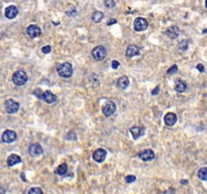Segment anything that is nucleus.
I'll list each match as a JSON object with an SVG mask.
<instances>
[{
	"mask_svg": "<svg viewBox=\"0 0 207 194\" xmlns=\"http://www.w3.org/2000/svg\"><path fill=\"white\" fill-rule=\"evenodd\" d=\"M57 72L60 77L70 78L73 75V67L70 63H62L57 67Z\"/></svg>",
	"mask_w": 207,
	"mask_h": 194,
	"instance_id": "1",
	"label": "nucleus"
},
{
	"mask_svg": "<svg viewBox=\"0 0 207 194\" xmlns=\"http://www.w3.org/2000/svg\"><path fill=\"white\" fill-rule=\"evenodd\" d=\"M27 75L23 70H18L16 72H14V74L12 75V81L15 85L17 86H22L27 82Z\"/></svg>",
	"mask_w": 207,
	"mask_h": 194,
	"instance_id": "2",
	"label": "nucleus"
},
{
	"mask_svg": "<svg viewBox=\"0 0 207 194\" xmlns=\"http://www.w3.org/2000/svg\"><path fill=\"white\" fill-rule=\"evenodd\" d=\"M107 55L106 49L103 46H97L92 50V57L96 61H102L105 59Z\"/></svg>",
	"mask_w": 207,
	"mask_h": 194,
	"instance_id": "3",
	"label": "nucleus"
},
{
	"mask_svg": "<svg viewBox=\"0 0 207 194\" xmlns=\"http://www.w3.org/2000/svg\"><path fill=\"white\" fill-rule=\"evenodd\" d=\"M149 27V22L146 18L143 17H138L133 21V28L135 31H143L146 30Z\"/></svg>",
	"mask_w": 207,
	"mask_h": 194,
	"instance_id": "4",
	"label": "nucleus"
},
{
	"mask_svg": "<svg viewBox=\"0 0 207 194\" xmlns=\"http://www.w3.org/2000/svg\"><path fill=\"white\" fill-rule=\"evenodd\" d=\"M18 109H19V103L18 102H15L12 99H7L5 101V110L7 111V113L13 114Z\"/></svg>",
	"mask_w": 207,
	"mask_h": 194,
	"instance_id": "5",
	"label": "nucleus"
},
{
	"mask_svg": "<svg viewBox=\"0 0 207 194\" xmlns=\"http://www.w3.org/2000/svg\"><path fill=\"white\" fill-rule=\"evenodd\" d=\"M115 111H116V105H115L114 102H111V101L107 102L105 105L103 106V108H102V112H103V114L105 115L106 117L111 116Z\"/></svg>",
	"mask_w": 207,
	"mask_h": 194,
	"instance_id": "6",
	"label": "nucleus"
},
{
	"mask_svg": "<svg viewBox=\"0 0 207 194\" xmlns=\"http://www.w3.org/2000/svg\"><path fill=\"white\" fill-rule=\"evenodd\" d=\"M17 138V135L16 133L13 132V130H5V132L2 133V141L4 143H13L14 141H16Z\"/></svg>",
	"mask_w": 207,
	"mask_h": 194,
	"instance_id": "7",
	"label": "nucleus"
},
{
	"mask_svg": "<svg viewBox=\"0 0 207 194\" xmlns=\"http://www.w3.org/2000/svg\"><path fill=\"white\" fill-rule=\"evenodd\" d=\"M138 156L143 160V161H152L154 158H155V153L153 150L151 149H146V150H143L140 151V153L138 154Z\"/></svg>",
	"mask_w": 207,
	"mask_h": 194,
	"instance_id": "8",
	"label": "nucleus"
},
{
	"mask_svg": "<svg viewBox=\"0 0 207 194\" xmlns=\"http://www.w3.org/2000/svg\"><path fill=\"white\" fill-rule=\"evenodd\" d=\"M107 152L104 149H97V150L93 153V160L97 163H102L106 158Z\"/></svg>",
	"mask_w": 207,
	"mask_h": 194,
	"instance_id": "9",
	"label": "nucleus"
},
{
	"mask_svg": "<svg viewBox=\"0 0 207 194\" xmlns=\"http://www.w3.org/2000/svg\"><path fill=\"white\" fill-rule=\"evenodd\" d=\"M28 153L33 157H38L44 153V150L41 146L38 145V144H31L30 148H28Z\"/></svg>",
	"mask_w": 207,
	"mask_h": 194,
	"instance_id": "10",
	"label": "nucleus"
},
{
	"mask_svg": "<svg viewBox=\"0 0 207 194\" xmlns=\"http://www.w3.org/2000/svg\"><path fill=\"white\" fill-rule=\"evenodd\" d=\"M129 132L132 135L133 138L138 140V138H140L141 136L145 135V128L143 127H140V125H133V127H130Z\"/></svg>",
	"mask_w": 207,
	"mask_h": 194,
	"instance_id": "11",
	"label": "nucleus"
},
{
	"mask_svg": "<svg viewBox=\"0 0 207 194\" xmlns=\"http://www.w3.org/2000/svg\"><path fill=\"white\" fill-rule=\"evenodd\" d=\"M27 33L31 39H35V38H38V36H41V28L38 27V25L31 24V25H30V27H27Z\"/></svg>",
	"mask_w": 207,
	"mask_h": 194,
	"instance_id": "12",
	"label": "nucleus"
},
{
	"mask_svg": "<svg viewBox=\"0 0 207 194\" xmlns=\"http://www.w3.org/2000/svg\"><path fill=\"white\" fill-rule=\"evenodd\" d=\"M41 99H43L44 102H47V103L50 104V103H54V102L57 101V96L52 93L50 90H47L41 94Z\"/></svg>",
	"mask_w": 207,
	"mask_h": 194,
	"instance_id": "13",
	"label": "nucleus"
},
{
	"mask_svg": "<svg viewBox=\"0 0 207 194\" xmlns=\"http://www.w3.org/2000/svg\"><path fill=\"white\" fill-rule=\"evenodd\" d=\"M18 14V8L14 5H10V6L6 7L5 9V16L8 19H13V18Z\"/></svg>",
	"mask_w": 207,
	"mask_h": 194,
	"instance_id": "14",
	"label": "nucleus"
},
{
	"mask_svg": "<svg viewBox=\"0 0 207 194\" xmlns=\"http://www.w3.org/2000/svg\"><path fill=\"white\" fill-rule=\"evenodd\" d=\"M164 121L168 127H172V125H174L175 124H176L177 115L175 113H172V112H169V113H167L166 115H165Z\"/></svg>",
	"mask_w": 207,
	"mask_h": 194,
	"instance_id": "15",
	"label": "nucleus"
},
{
	"mask_svg": "<svg viewBox=\"0 0 207 194\" xmlns=\"http://www.w3.org/2000/svg\"><path fill=\"white\" fill-rule=\"evenodd\" d=\"M166 35L169 36L170 39H177L180 35V30L176 25H172L166 30Z\"/></svg>",
	"mask_w": 207,
	"mask_h": 194,
	"instance_id": "16",
	"label": "nucleus"
},
{
	"mask_svg": "<svg viewBox=\"0 0 207 194\" xmlns=\"http://www.w3.org/2000/svg\"><path fill=\"white\" fill-rule=\"evenodd\" d=\"M125 54H126V57L132 58V57H135V56H137V55L140 54V48L137 46H135V44H130V46L127 47Z\"/></svg>",
	"mask_w": 207,
	"mask_h": 194,
	"instance_id": "17",
	"label": "nucleus"
},
{
	"mask_svg": "<svg viewBox=\"0 0 207 194\" xmlns=\"http://www.w3.org/2000/svg\"><path fill=\"white\" fill-rule=\"evenodd\" d=\"M21 162V158H20L18 155H15V154H12L7 158V165L9 167H12L16 164H19Z\"/></svg>",
	"mask_w": 207,
	"mask_h": 194,
	"instance_id": "18",
	"label": "nucleus"
},
{
	"mask_svg": "<svg viewBox=\"0 0 207 194\" xmlns=\"http://www.w3.org/2000/svg\"><path fill=\"white\" fill-rule=\"evenodd\" d=\"M116 84H117V87L119 89H126L127 86L129 85V80H128L126 76H121V77H119L117 79Z\"/></svg>",
	"mask_w": 207,
	"mask_h": 194,
	"instance_id": "19",
	"label": "nucleus"
},
{
	"mask_svg": "<svg viewBox=\"0 0 207 194\" xmlns=\"http://www.w3.org/2000/svg\"><path fill=\"white\" fill-rule=\"evenodd\" d=\"M186 89H187V84H186L184 81L179 80V81H177L176 84H175V90H176L178 93L185 92Z\"/></svg>",
	"mask_w": 207,
	"mask_h": 194,
	"instance_id": "20",
	"label": "nucleus"
},
{
	"mask_svg": "<svg viewBox=\"0 0 207 194\" xmlns=\"http://www.w3.org/2000/svg\"><path fill=\"white\" fill-rule=\"evenodd\" d=\"M68 171V165L66 163H63L61 164L60 166L57 167V169L55 170V173H56L57 175H60V176H63V175H65Z\"/></svg>",
	"mask_w": 207,
	"mask_h": 194,
	"instance_id": "21",
	"label": "nucleus"
},
{
	"mask_svg": "<svg viewBox=\"0 0 207 194\" xmlns=\"http://www.w3.org/2000/svg\"><path fill=\"white\" fill-rule=\"evenodd\" d=\"M103 16H104V14L102 13L101 11H95V12H93V14H92V20L94 22H96V23H98V22H100L102 19H103Z\"/></svg>",
	"mask_w": 207,
	"mask_h": 194,
	"instance_id": "22",
	"label": "nucleus"
},
{
	"mask_svg": "<svg viewBox=\"0 0 207 194\" xmlns=\"http://www.w3.org/2000/svg\"><path fill=\"white\" fill-rule=\"evenodd\" d=\"M198 177L203 181L207 180V168L206 167H203V168H201V169H199Z\"/></svg>",
	"mask_w": 207,
	"mask_h": 194,
	"instance_id": "23",
	"label": "nucleus"
},
{
	"mask_svg": "<svg viewBox=\"0 0 207 194\" xmlns=\"http://www.w3.org/2000/svg\"><path fill=\"white\" fill-rule=\"evenodd\" d=\"M177 71H178V66L176 64H174L169 70L167 71V74L168 75H173V74H175V73H177Z\"/></svg>",
	"mask_w": 207,
	"mask_h": 194,
	"instance_id": "24",
	"label": "nucleus"
},
{
	"mask_svg": "<svg viewBox=\"0 0 207 194\" xmlns=\"http://www.w3.org/2000/svg\"><path fill=\"white\" fill-rule=\"evenodd\" d=\"M104 5H105L107 8H113V7L115 6V1L114 0H105Z\"/></svg>",
	"mask_w": 207,
	"mask_h": 194,
	"instance_id": "25",
	"label": "nucleus"
},
{
	"mask_svg": "<svg viewBox=\"0 0 207 194\" xmlns=\"http://www.w3.org/2000/svg\"><path fill=\"white\" fill-rule=\"evenodd\" d=\"M28 193L30 194H41L43 193V190L38 187H35V188H31V189L28 190Z\"/></svg>",
	"mask_w": 207,
	"mask_h": 194,
	"instance_id": "26",
	"label": "nucleus"
},
{
	"mask_svg": "<svg viewBox=\"0 0 207 194\" xmlns=\"http://www.w3.org/2000/svg\"><path fill=\"white\" fill-rule=\"evenodd\" d=\"M179 49L181 51H186V50L188 49V41H181L179 44Z\"/></svg>",
	"mask_w": 207,
	"mask_h": 194,
	"instance_id": "27",
	"label": "nucleus"
},
{
	"mask_svg": "<svg viewBox=\"0 0 207 194\" xmlns=\"http://www.w3.org/2000/svg\"><path fill=\"white\" fill-rule=\"evenodd\" d=\"M125 181H126V183H132L135 181V176H133V175H128V176L125 178Z\"/></svg>",
	"mask_w": 207,
	"mask_h": 194,
	"instance_id": "28",
	"label": "nucleus"
},
{
	"mask_svg": "<svg viewBox=\"0 0 207 194\" xmlns=\"http://www.w3.org/2000/svg\"><path fill=\"white\" fill-rule=\"evenodd\" d=\"M51 51H52V48L50 46H44L43 47V49H41V52H43L44 54H49V53H51Z\"/></svg>",
	"mask_w": 207,
	"mask_h": 194,
	"instance_id": "29",
	"label": "nucleus"
},
{
	"mask_svg": "<svg viewBox=\"0 0 207 194\" xmlns=\"http://www.w3.org/2000/svg\"><path fill=\"white\" fill-rule=\"evenodd\" d=\"M76 13H77V12H76V9L74 8V7H73V8L71 9V11H67V12H66V14L68 15V16H70V17L75 16Z\"/></svg>",
	"mask_w": 207,
	"mask_h": 194,
	"instance_id": "30",
	"label": "nucleus"
},
{
	"mask_svg": "<svg viewBox=\"0 0 207 194\" xmlns=\"http://www.w3.org/2000/svg\"><path fill=\"white\" fill-rule=\"evenodd\" d=\"M111 66L113 69H117V68L119 67V62L118 61H113L112 62V64H111Z\"/></svg>",
	"mask_w": 207,
	"mask_h": 194,
	"instance_id": "31",
	"label": "nucleus"
},
{
	"mask_svg": "<svg viewBox=\"0 0 207 194\" xmlns=\"http://www.w3.org/2000/svg\"><path fill=\"white\" fill-rule=\"evenodd\" d=\"M116 22H117L116 19H114V18H110V19L107 21V25H112V24H114V23H116Z\"/></svg>",
	"mask_w": 207,
	"mask_h": 194,
	"instance_id": "32",
	"label": "nucleus"
},
{
	"mask_svg": "<svg viewBox=\"0 0 207 194\" xmlns=\"http://www.w3.org/2000/svg\"><path fill=\"white\" fill-rule=\"evenodd\" d=\"M159 92H160V86H157V87L155 88V90L152 91V94H153V95H157V94H159Z\"/></svg>",
	"mask_w": 207,
	"mask_h": 194,
	"instance_id": "33",
	"label": "nucleus"
},
{
	"mask_svg": "<svg viewBox=\"0 0 207 194\" xmlns=\"http://www.w3.org/2000/svg\"><path fill=\"white\" fill-rule=\"evenodd\" d=\"M197 69H198L199 71H200L201 73L204 72V66H203L202 64H198V65H197Z\"/></svg>",
	"mask_w": 207,
	"mask_h": 194,
	"instance_id": "34",
	"label": "nucleus"
},
{
	"mask_svg": "<svg viewBox=\"0 0 207 194\" xmlns=\"http://www.w3.org/2000/svg\"><path fill=\"white\" fill-rule=\"evenodd\" d=\"M181 184H183V185L188 184V181L187 180H181Z\"/></svg>",
	"mask_w": 207,
	"mask_h": 194,
	"instance_id": "35",
	"label": "nucleus"
},
{
	"mask_svg": "<svg viewBox=\"0 0 207 194\" xmlns=\"http://www.w3.org/2000/svg\"><path fill=\"white\" fill-rule=\"evenodd\" d=\"M169 192H172V193H175V190L174 189H169L167 191H165V193H169Z\"/></svg>",
	"mask_w": 207,
	"mask_h": 194,
	"instance_id": "36",
	"label": "nucleus"
},
{
	"mask_svg": "<svg viewBox=\"0 0 207 194\" xmlns=\"http://www.w3.org/2000/svg\"><path fill=\"white\" fill-rule=\"evenodd\" d=\"M21 177H22V180L23 181H27V179H25V176H24V174H23V173L21 174Z\"/></svg>",
	"mask_w": 207,
	"mask_h": 194,
	"instance_id": "37",
	"label": "nucleus"
},
{
	"mask_svg": "<svg viewBox=\"0 0 207 194\" xmlns=\"http://www.w3.org/2000/svg\"><path fill=\"white\" fill-rule=\"evenodd\" d=\"M203 33H207V28H205V30H203Z\"/></svg>",
	"mask_w": 207,
	"mask_h": 194,
	"instance_id": "38",
	"label": "nucleus"
},
{
	"mask_svg": "<svg viewBox=\"0 0 207 194\" xmlns=\"http://www.w3.org/2000/svg\"><path fill=\"white\" fill-rule=\"evenodd\" d=\"M205 7L207 8V0H205Z\"/></svg>",
	"mask_w": 207,
	"mask_h": 194,
	"instance_id": "39",
	"label": "nucleus"
}]
</instances>
